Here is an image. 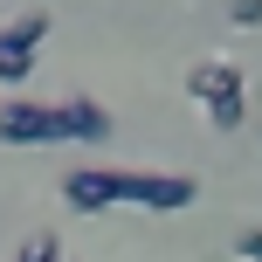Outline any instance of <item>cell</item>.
I'll return each instance as SVG.
<instances>
[{
  "label": "cell",
  "instance_id": "6da1fadb",
  "mask_svg": "<svg viewBox=\"0 0 262 262\" xmlns=\"http://www.w3.org/2000/svg\"><path fill=\"white\" fill-rule=\"evenodd\" d=\"M62 200L76 214H104L118 207V200H131V207L145 214H186L200 200V186L186 180V172H124V166H76L62 180Z\"/></svg>",
  "mask_w": 262,
  "mask_h": 262
},
{
  "label": "cell",
  "instance_id": "7a4b0ae2",
  "mask_svg": "<svg viewBox=\"0 0 262 262\" xmlns=\"http://www.w3.org/2000/svg\"><path fill=\"white\" fill-rule=\"evenodd\" d=\"M41 41H49V14H41V7L0 28V83H7V90H21V83L35 76V55H41Z\"/></svg>",
  "mask_w": 262,
  "mask_h": 262
},
{
  "label": "cell",
  "instance_id": "3957f363",
  "mask_svg": "<svg viewBox=\"0 0 262 262\" xmlns=\"http://www.w3.org/2000/svg\"><path fill=\"white\" fill-rule=\"evenodd\" d=\"M0 145H69L62 104H28V97L0 104Z\"/></svg>",
  "mask_w": 262,
  "mask_h": 262
},
{
  "label": "cell",
  "instance_id": "277c9868",
  "mask_svg": "<svg viewBox=\"0 0 262 262\" xmlns=\"http://www.w3.org/2000/svg\"><path fill=\"white\" fill-rule=\"evenodd\" d=\"M62 131H69V145H104L111 138V111L97 97H69L62 104Z\"/></svg>",
  "mask_w": 262,
  "mask_h": 262
},
{
  "label": "cell",
  "instance_id": "5b68a950",
  "mask_svg": "<svg viewBox=\"0 0 262 262\" xmlns=\"http://www.w3.org/2000/svg\"><path fill=\"white\" fill-rule=\"evenodd\" d=\"M186 97H242V69L235 62H200V69H186Z\"/></svg>",
  "mask_w": 262,
  "mask_h": 262
},
{
  "label": "cell",
  "instance_id": "8992f818",
  "mask_svg": "<svg viewBox=\"0 0 262 262\" xmlns=\"http://www.w3.org/2000/svg\"><path fill=\"white\" fill-rule=\"evenodd\" d=\"M200 111H207V124H214V131H235L242 118H249V104H242V97H207Z\"/></svg>",
  "mask_w": 262,
  "mask_h": 262
},
{
  "label": "cell",
  "instance_id": "52a82bcc",
  "mask_svg": "<svg viewBox=\"0 0 262 262\" xmlns=\"http://www.w3.org/2000/svg\"><path fill=\"white\" fill-rule=\"evenodd\" d=\"M14 262H62V249H55V235H28Z\"/></svg>",
  "mask_w": 262,
  "mask_h": 262
},
{
  "label": "cell",
  "instance_id": "ba28073f",
  "mask_svg": "<svg viewBox=\"0 0 262 262\" xmlns=\"http://www.w3.org/2000/svg\"><path fill=\"white\" fill-rule=\"evenodd\" d=\"M228 21L235 28H262V0H228Z\"/></svg>",
  "mask_w": 262,
  "mask_h": 262
},
{
  "label": "cell",
  "instance_id": "9c48e42d",
  "mask_svg": "<svg viewBox=\"0 0 262 262\" xmlns=\"http://www.w3.org/2000/svg\"><path fill=\"white\" fill-rule=\"evenodd\" d=\"M235 255L242 262H262V228H242V235H235Z\"/></svg>",
  "mask_w": 262,
  "mask_h": 262
},
{
  "label": "cell",
  "instance_id": "30bf717a",
  "mask_svg": "<svg viewBox=\"0 0 262 262\" xmlns=\"http://www.w3.org/2000/svg\"><path fill=\"white\" fill-rule=\"evenodd\" d=\"M255 138H262V124H255Z\"/></svg>",
  "mask_w": 262,
  "mask_h": 262
}]
</instances>
